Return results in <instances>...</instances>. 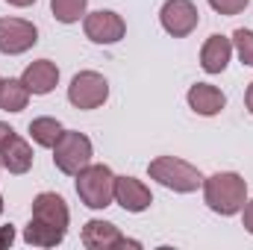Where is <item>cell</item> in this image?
Segmentation results:
<instances>
[{
    "instance_id": "d6986e66",
    "label": "cell",
    "mask_w": 253,
    "mask_h": 250,
    "mask_svg": "<svg viewBox=\"0 0 253 250\" xmlns=\"http://www.w3.org/2000/svg\"><path fill=\"white\" fill-rule=\"evenodd\" d=\"M88 0H50V12L59 24H77L85 15Z\"/></svg>"
},
{
    "instance_id": "7402d4cb",
    "label": "cell",
    "mask_w": 253,
    "mask_h": 250,
    "mask_svg": "<svg viewBox=\"0 0 253 250\" xmlns=\"http://www.w3.org/2000/svg\"><path fill=\"white\" fill-rule=\"evenodd\" d=\"M242 224L253 236V200H245V206H242Z\"/></svg>"
},
{
    "instance_id": "83f0119b",
    "label": "cell",
    "mask_w": 253,
    "mask_h": 250,
    "mask_svg": "<svg viewBox=\"0 0 253 250\" xmlns=\"http://www.w3.org/2000/svg\"><path fill=\"white\" fill-rule=\"evenodd\" d=\"M0 85H3V80H0Z\"/></svg>"
},
{
    "instance_id": "8fae6325",
    "label": "cell",
    "mask_w": 253,
    "mask_h": 250,
    "mask_svg": "<svg viewBox=\"0 0 253 250\" xmlns=\"http://www.w3.org/2000/svg\"><path fill=\"white\" fill-rule=\"evenodd\" d=\"M115 203H121L126 212H144L150 209L153 194L135 177H115Z\"/></svg>"
},
{
    "instance_id": "3957f363",
    "label": "cell",
    "mask_w": 253,
    "mask_h": 250,
    "mask_svg": "<svg viewBox=\"0 0 253 250\" xmlns=\"http://www.w3.org/2000/svg\"><path fill=\"white\" fill-rule=\"evenodd\" d=\"M77 194L88 209H106L115 200V174L109 165H85L77 174Z\"/></svg>"
},
{
    "instance_id": "30bf717a",
    "label": "cell",
    "mask_w": 253,
    "mask_h": 250,
    "mask_svg": "<svg viewBox=\"0 0 253 250\" xmlns=\"http://www.w3.org/2000/svg\"><path fill=\"white\" fill-rule=\"evenodd\" d=\"M33 218L36 221H44L56 230L68 233V221H71V212H68V203L56 191H42L36 200H33Z\"/></svg>"
},
{
    "instance_id": "ffe728a7",
    "label": "cell",
    "mask_w": 253,
    "mask_h": 250,
    "mask_svg": "<svg viewBox=\"0 0 253 250\" xmlns=\"http://www.w3.org/2000/svg\"><path fill=\"white\" fill-rule=\"evenodd\" d=\"M233 47H236V53H239V59L248 65V68H253V33L251 30H236L233 33Z\"/></svg>"
},
{
    "instance_id": "4fadbf2b",
    "label": "cell",
    "mask_w": 253,
    "mask_h": 250,
    "mask_svg": "<svg viewBox=\"0 0 253 250\" xmlns=\"http://www.w3.org/2000/svg\"><path fill=\"white\" fill-rule=\"evenodd\" d=\"M230 56H233V39L215 33L206 39V44L200 47V68L206 74H221L227 65H230Z\"/></svg>"
},
{
    "instance_id": "603a6c76",
    "label": "cell",
    "mask_w": 253,
    "mask_h": 250,
    "mask_svg": "<svg viewBox=\"0 0 253 250\" xmlns=\"http://www.w3.org/2000/svg\"><path fill=\"white\" fill-rule=\"evenodd\" d=\"M12 242H15V227H12V224L0 227V250L12 248Z\"/></svg>"
},
{
    "instance_id": "ac0fdd59",
    "label": "cell",
    "mask_w": 253,
    "mask_h": 250,
    "mask_svg": "<svg viewBox=\"0 0 253 250\" xmlns=\"http://www.w3.org/2000/svg\"><path fill=\"white\" fill-rule=\"evenodd\" d=\"M62 124L56 121V118H36V121H30V135H33V141L39 144V147H53L59 138H62Z\"/></svg>"
},
{
    "instance_id": "9a60e30c",
    "label": "cell",
    "mask_w": 253,
    "mask_h": 250,
    "mask_svg": "<svg viewBox=\"0 0 253 250\" xmlns=\"http://www.w3.org/2000/svg\"><path fill=\"white\" fill-rule=\"evenodd\" d=\"M0 162H3V168L9 171V174H27L30 168H33V147H30V141L27 138H21L18 132L12 135V141L0 150Z\"/></svg>"
},
{
    "instance_id": "7c38bea8",
    "label": "cell",
    "mask_w": 253,
    "mask_h": 250,
    "mask_svg": "<svg viewBox=\"0 0 253 250\" xmlns=\"http://www.w3.org/2000/svg\"><path fill=\"white\" fill-rule=\"evenodd\" d=\"M21 80L30 88V94H50L59 83V68L50 59H36V62H30L24 68Z\"/></svg>"
},
{
    "instance_id": "d4e9b609",
    "label": "cell",
    "mask_w": 253,
    "mask_h": 250,
    "mask_svg": "<svg viewBox=\"0 0 253 250\" xmlns=\"http://www.w3.org/2000/svg\"><path fill=\"white\" fill-rule=\"evenodd\" d=\"M245 106H248V112L253 115V83L248 85V91H245Z\"/></svg>"
},
{
    "instance_id": "277c9868",
    "label": "cell",
    "mask_w": 253,
    "mask_h": 250,
    "mask_svg": "<svg viewBox=\"0 0 253 250\" xmlns=\"http://www.w3.org/2000/svg\"><path fill=\"white\" fill-rule=\"evenodd\" d=\"M91 138L77 129H65L62 138L53 144V165L68 177H77L85 165H91Z\"/></svg>"
},
{
    "instance_id": "6da1fadb",
    "label": "cell",
    "mask_w": 253,
    "mask_h": 250,
    "mask_svg": "<svg viewBox=\"0 0 253 250\" xmlns=\"http://www.w3.org/2000/svg\"><path fill=\"white\" fill-rule=\"evenodd\" d=\"M248 200V183L242 174L236 171H218L212 177H203V203L215 212V215H236L242 212Z\"/></svg>"
},
{
    "instance_id": "9c48e42d",
    "label": "cell",
    "mask_w": 253,
    "mask_h": 250,
    "mask_svg": "<svg viewBox=\"0 0 253 250\" xmlns=\"http://www.w3.org/2000/svg\"><path fill=\"white\" fill-rule=\"evenodd\" d=\"M83 245L88 250H118V248H135L138 250L141 248V242L126 239L115 224L100 221V218H94V221H88V224L83 227Z\"/></svg>"
},
{
    "instance_id": "2e32d148",
    "label": "cell",
    "mask_w": 253,
    "mask_h": 250,
    "mask_svg": "<svg viewBox=\"0 0 253 250\" xmlns=\"http://www.w3.org/2000/svg\"><path fill=\"white\" fill-rule=\"evenodd\" d=\"M62 230H56L44 221H36V218H30V224L24 227V242L33 248H56V245H62Z\"/></svg>"
},
{
    "instance_id": "484cf974",
    "label": "cell",
    "mask_w": 253,
    "mask_h": 250,
    "mask_svg": "<svg viewBox=\"0 0 253 250\" xmlns=\"http://www.w3.org/2000/svg\"><path fill=\"white\" fill-rule=\"evenodd\" d=\"M9 6H18V9H24V6H33L36 0H6Z\"/></svg>"
},
{
    "instance_id": "4316f807",
    "label": "cell",
    "mask_w": 253,
    "mask_h": 250,
    "mask_svg": "<svg viewBox=\"0 0 253 250\" xmlns=\"http://www.w3.org/2000/svg\"><path fill=\"white\" fill-rule=\"evenodd\" d=\"M0 215H3V197H0Z\"/></svg>"
},
{
    "instance_id": "ba28073f",
    "label": "cell",
    "mask_w": 253,
    "mask_h": 250,
    "mask_svg": "<svg viewBox=\"0 0 253 250\" xmlns=\"http://www.w3.org/2000/svg\"><path fill=\"white\" fill-rule=\"evenodd\" d=\"M83 30H85V39L94 42V44H115V42L124 39L126 24L118 12H112V9H97V12L85 15Z\"/></svg>"
},
{
    "instance_id": "8992f818",
    "label": "cell",
    "mask_w": 253,
    "mask_h": 250,
    "mask_svg": "<svg viewBox=\"0 0 253 250\" xmlns=\"http://www.w3.org/2000/svg\"><path fill=\"white\" fill-rule=\"evenodd\" d=\"M159 24L168 36L174 39H186L197 30L200 24V12L191 0H165L159 9Z\"/></svg>"
},
{
    "instance_id": "7a4b0ae2",
    "label": "cell",
    "mask_w": 253,
    "mask_h": 250,
    "mask_svg": "<svg viewBox=\"0 0 253 250\" xmlns=\"http://www.w3.org/2000/svg\"><path fill=\"white\" fill-rule=\"evenodd\" d=\"M147 174L159 186L180 191V194H191V191H197L203 186V174L194 165H189L186 159H177V156H156L147 165Z\"/></svg>"
},
{
    "instance_id": "5b68a950",
    "label": "cell",
    "mask_w": 253,
    "mask_h": 250,
    "mask_svg": "<svg viewBox=\"0 0 253 250\" xmlns=\"http://www.w3.org/2000/svg\"><path fill=\"white\" fill-rule=\"evenodd\" d=\"M109 97V83L97 71H80L68 85V100L77 109H97Z\"/></svg>"
},
{
    "instance_id": "44dd1931",
    "label": "cell",
    "mask_w": 253,
    "mask_h": 250,
    "mask_svg": "<svg viewBox=\"0 0 253 250\" xmlns=\"http://www.w3.org/2000/svg\"><path fill=\"white\" fill-rule=\"evenodd\" d=\"M251 0H209V6L218 12V15H239L248 9Z\"/></svg>"
},
{
    "instance_id": "e0dca14e",
    "label": "cell",
    "mask_w": 253,
    "mask_h": 250,
    "mask_svg": "<svg viewBox=\"0 0 253 250\" xmlns=\"http://www.w3.org/2000/svg\"><path fill=\"white\" fill-rule=\"evenodd\" d=\"M30 103V88L24 80H3L0 85V109L3 112H21Z\"/></svg>"
},
{
    "instance_id": "52a82bcc",
    "label": "cell",
    "mask_w": 253,
    "mask_h": 250,
    "mask_svg": "<svg viewBox=\"0 0 253 250\" xmlns=\"http://www.w3.org/2000/svg\"><path fill=\"white\" fill-rule=\"evenodd\" d=\"M39 42V30L33 21L24 18H0V53L18 56L27 53Z\"/></svg>"
},
{
    "instance_id": "cb8c5ba5",
    "label": "cell",
    "mask_w": 253,
    "mask_h": 250,
    "mask_svg": "<svg viewBox=\"0 0 253 250\" xmlns=\"http://www.w3.org/2000/svg\"><path fill=\"white\" fill-rule=\"evenodd\" d=\"M12 135H15V129H12L9 124H3V121H0V150L12 141Z\"/></svg>"
},
{
    "instance_id": "5bb4252c",
    "label": "cell",
    "mask_w": 253,
    "mask_h": 250,
    "mask_svg": "<svg viewBox=\"0 0 253 250\" xmlns=\"http://www.w3.org/2000/svg\"><path fill=\"white\" fill-rule=\"evenodd\" d=\"M186 100H189L191 109H194L197 115H203V118H212V115H218V112L227 106L224 91L215 88V85H209V83H194L189 88V94H186Z\"/></svg>"
}]
</instances>
